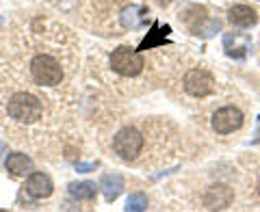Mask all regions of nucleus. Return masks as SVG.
<instances>
[{
	"instance_id": "f257e3e1",
	"label": "nucleus",
	"mask_w": 260,
	"mask_h": 212,
	"mask_svg": "<svg viewBox=\"0 0 260 212\" xmlns=\"http://www.w3.org/2000/svg\"><path fill=\"white\" fill-rule=\"evenodd\" d=\"M7 113H9L11 119L20 121V124H35L44 115V104L32 93L18 91L7 102Z\"/></svg>"
},
{
	"instance_id": "f03ea898",
	"label": "nucleus",
	"mask_w": 260,
	"mask_h": 212,
	"mask_svg": "<svg viewBox=\"0 0 260 212\" xmlns=\"http://www.w3.org/2000/svg\"><path fill=\"white\" fill-rule=\"evenodd\" d=\"M30 76L37 85L54 87L63 80V67L52 54H37L30 61Z\"/></svg>"
},
{
	"instance_id": "7ed1b4c3",
	"label": "nucleus",
	"mask_w": 260,
	"mask_h": 212,
	"mask_svg": "<svg viewBox=\"0 0 260 212\" xmlns=\"http://www.w3.org/2000/svg\"><path fill=\"white\" fill-rule=\"evenodd\" d=\"M143 54L137 48L130 46H119L111 54V67L113 72H117L121 76H139L143 69Z\"/></svg>"
},
{
	"instance_id": "20e7f679",
	"label": "nucleus",
	"mask_w": 260,
	"mask_h": 212,
	"mask_svg": "<svg viewBox=\"0 0 260 212\" xmlns=\"http://www.w3.org/2000/svg\"><path fill=\"white\" fill-rule=\"evenodd\" d=\"M113 150L121 160H135L143 150V136L137 128H121L113 138Z\"/></svg>"
},
{
	"instance_id": "39448f33",
	"label": "nucleus",
	"mask_w": 260,
	"mask_h": 212,
	"mask_svg": "<svg viewBox=\"0 0 260 212\" xmlns=\"http://www.w3.org/2000/svg\"><path fill=\"white\" fill-rule=\"evenodd\" d=\"M184 91L193 97H206L215 91V78L206 69H191L184 76Z\"/></svg>"
},
{
	"instance_id": "423d86ee",
	"label": "nucleus",
	"mask_w": 260,
	"mask_h": 212,
	"mask_svg": "<svg viewBox=\"0 0 260 212\" xmlns=\"http://www.w3.org/2000/svg\"><path fill=\"white\" fill-rule=\"evenodd\" d=\"M243 126V113L237 106H223L213 115V130L217 134H230Z\"/></svg>"
},
{
	"instance_id": "0eeeda50",
	"label": "nucleus",
	"mask_w": 260,
	"mask_h": 212,
	"mask_svg": "<svg viewBox=\"0 0 260 212\" xmlns=\"http://www.w3.org/2000/svg\"><path fill=\"white\" fill-rule=\"evenodd\" d=\"M232 199H234V191L230 186L215 184V186H210L204 195V206L208 210H223V208L230 206Z\"/></svg>"
},
{
	"instance_id": "6e6552de",
	"label": "nucleus",
	"mask_w": 260,
	"mask_h": 212,
	"mask_svg": "<svg viewBox=\"0 0 260 212\" xmlns=\"http://www.w3.org/2000/svg\"><path fill=\"white\" fill-rule=\"evenodd\" d=\"M24 191H26L30 197H35V199H44V197H50V195H52L54 184H52V180L46 173L32 171V173L28 175V180H26Z\"/></svg>"
},
{
	"instance_id": "1a4fd4ad",
	"label": "nucleus",
	"mask_w": 260,
	"mask_h": 212,
	"mask_svg": "<svg viewBox=\"0 0 260 212\" xmlns=\"http://www.w3.org/2000/svg\"><path fill=\"white\" fill-rule=\"evenodd\" d=\"M5 167H7V171H9L11 175H15V178H26V175H30L32 171H35L32 158L26 156V154H22V152L9 154V156H7V160H5Z\"/></svg>"
},
{
	"instance_id": "9d476101",
	"label": "nucleus",
	"mask_w": 260,
	"mask_h": 212,
	"mask_svg": "<svg viewBox=\"0 0 260 212\" xmlns=\"http://www.w3.org/2000/svg\"><path fill=\"white\" fill-rule=\"evenodd\" d=\"M172 32V28L169 26H160L158 22H154L152 24V28H150V32L143 37V42L139 44V48L137 50H152V48H156V46H165V44H169V39H167V35Z\"/></svg>"
},
{
	"instance_id": "9b49d317",
	"label": "nucleus",
	"mask_w": 260,
	"mask_h": 212,
	"mask_svg": "<svg viewBox=\"0 0 260 212\" xmlns=\"http://www.w3.org/2000/svg\"><path fill=\"white\" fill-rule=\"evenodd\" d=\"M228 20H230L234 26H241V28H249L258 24V13L251 9V7H245V5H237L228 11Z\"/></svg>"
},
{
	"instance_id": "f8f14e48",
	"label": "nucleus",
	"mask_w": 260,
	"mask_h": 212,
	"mask_svg": "<svg viewBox=\"0 0 260 212\" xmlns=\"http://www.w3.org/2000/svg\"><path fill=\"white\" fill-rule=\"evenodd\" d=\"M223 48L225 54L232 56V59H245V54L249 50V37H243L239 32H230V35L223 37Z\"/></svg>"
},
{
	"instance_id": "ddd939ff",
	"label": "nucleus",
	"mask_w": 260,
	"mask_h": 212,
	"mask_svg": "<svg viewBox=\"0 0 260 212\" xmlns=\"http://www.w3.org/2000/svg\"><path fill=\"white\" fill-rule=\"evenodd\" d=\"M98 189L102 191L107 201H115L121 195V191H124V178H121L119 173H107V175H102Z\"/></svg>"
},
{
	"instance_id": "4468645a",
	"label": "nucleus",
	"mask_w": 260,
	"mask_h": 212,
	"mask_svg": "<svg viewBox=\"0 0 260 212\" xmlns=\"http://www.w3.org/2000/svg\"><path fill=\"white\" fill-rule=\"evenodd\" d=\"M68 191H70L72 197L78 199V201H91L98 193V186L93 182H72L68 186Z\"/></svg>"
},
{
	"instance_id": "2eb2a0df",
	"label": "nucleus",
	"mask_w": 260,
	"mask_h": 212,
	"mask_svg": "<svg viewBox=\"0 0 260 212\" xmlns=\"http://www.w3.org/2000/svg\"><path fill=\"white\" fill-rule=\"evenodd\" d=\"M145 9L143 7H128V9L121 11V24L126 28H139L145 22Z\"/></svg>"
},
{
	"instance_id": "dca6fc26",
	"label": "nucleus",
	"mask_w": 260,
	"mask_h": 212,
	"mask_svg": "<svg viewBox=\"0 0 260 212\" xmlns=\"http://www.w3.org/2000/svg\"><path fill=\"white\" fill-rule=\"evenodd\" d=\"M126 210L128 212H141V210H148V197L143 193H133L126 201Z\"/></svg>"
},
{
	"instance_id": "f3484780",
	"label": "nucleus",
	"mask_w": 260,
	"mask_h": 212,
	"mask_svg": "<svg viewBox=\"0 0 260 212\" xmlns=\"http://www.w3.org/2000/svg\"><path fill=\"white\" fill-rule=\"evenodd\" d=\"M98 165L95 162H78L76 165V171H80V173H89V171H93Z\"/></svg>"
},
{
	"instance_id": "a211bd4d",
	"label": "nucleus",
	"mask_w": 260,
	"mask_h": 212,
	"mask_svg": "<svg viewBox=\"0 0 260 212\" xmlns=\"http://www.w3.org/2000/svg\"><path fill=\"white\" fill-rule=\"evenodd\" d=\"M260 141V115H258V130H256V138H254V143Z\"/></svg>"
},
{
	"instance_id": "6ab92c4d",
	"label": "nucleus",
	"mask_w": 260,
	"mask_h": 212,
	"mask_svg": "<svg viewBox=\"0 0 260 212\" xmlns=\"http://www.w3.org/2000/svg\"><path fill=\"white\" fill-rule=\"evenodd\" d=\"M5 152H7V145H5L3 141H0V156H3V154H5Z\"/></svg>"
},
{
	"instance_id": "aec40b11",
	"label": "nucleus",
	"mask_w": 260,
	"mask_h": 212,
	"mask_svg": "<svg viewBox=\"0 0 260 212\" xmlns=\"http://www.w3.org/2000/svg\"><path fill=\"white\" fill-rule=\"evenodd\" d=\"M156 3H158V5H169L172 0H156Z\"/></svg>"
},
{
	"instance_id": "412c9836",
	"label": "nucleus",
	"mask_w": 260,
	"mask_h": 212,
	"mask_svg": "<svg viewBox=\"0 0 260 212\" xmlns=\"http://www.w3.org/2000/svg\"><path fill=\"white\" fill-rule=\"evenodd\" d=\"M0 24H3V18H0Z\"/></svg>"
},
{
	"instance_id": "4be33fe9",
	"label": "nucleus",
	"mask_w": 260,
	"mask_h": 212,
	"mask_svg": "<svg viewBox=\"0 0 260 212\" xmlns=\"http://www.w3.org/2000/svg\"><path fill=\"white\" fill-rule=\"evenodd\" d=\"M258 193H260V186H258Z\"/></svg>"
}]
</instances>
